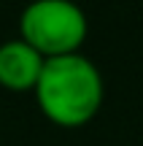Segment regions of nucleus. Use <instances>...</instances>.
Wrapping results in <instances>:
<instances>
[{"instance_id":"nucleus-2","label":"nucleus","mask_w":143,"mask_h":146,"mask_svg":"<svg viewBox=\"0 0 143 146\" xmlns=\"http://www.w3.org/2000/svg\"><path fill=\"white\" fill-rule=\"evenodd\" d=\"M86 30V14L73 0H32L19 14V38L46 60L76 54Z\"/></svg>"},{"instance_id":"nucleus-1","label":"nucleus","mask_w":143,"mask_h":146,"mask_svg":"<svg viewBox=\"0 0 143 146\" xmlns=\"http://www.w3.org/2000/svg\"><path fill=\"white\" fill-rule=\"evenodd\" d=\"M35 103L49 122L59 127H84L103 106V76L84 54L49 57L41 68L35 87Z\"/></svg>"},{"instance_id":"nucleus-3","label":"nucleus","mask_w":143,"mask_h":146,"mask_svg":"<svg viewBox=\"0 0 143 146\" xmlns=\"http://www.w3.org/2000/svg\"><path fill=\"white\" fill-rule=\"evenodd\" d=\"M46 57L35 52L22 38L0 43V87L11 92H27L35 87Z\"/></svg>"}]
</instances>
